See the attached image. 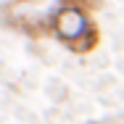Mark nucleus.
I'll return each mask as SVG.
<instances>
[{
  "mask_svg": "<svg viewBox=\"0 0 124 124\" xmlns=\"http://www.w3.org/2000/svg\"><path fill=\"white\" fill-rule=\"evenodd\" d=\"M63 5H77V8L93 11V8H98V0H63Z\"/></svg>",
  "mask_w": 124,
  "mask_h": 124,
  "instance_id": "nucleus-2",
  "label": "nucleus"
},
{
  "mask_svg": "<svg viewBox=\"0 0 124 124\" xmlns=\"http://www.w3.org/2000/svg\"><path fill=\"white\" fill-rule=\"evenodd\" d=\"M50 32L71 53H90L100 42V29L93 21V13L77 5H61L50 19Z\"/></svg>",
  "mask_w": 124,
  "mask_h": 124,
  "instance_id": "nucleus-1",
  "label": "nucleus"
}]
</instances>
